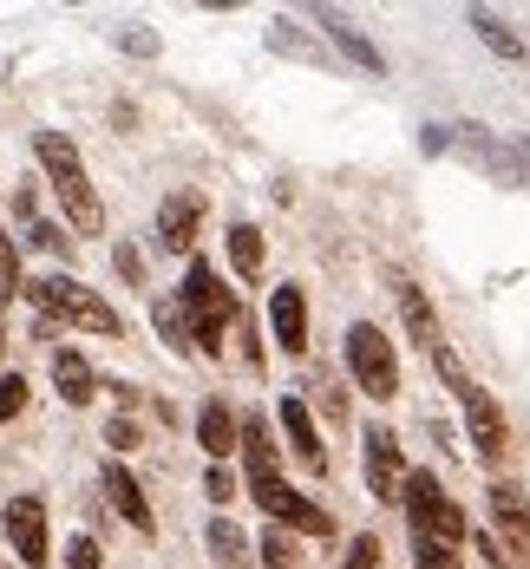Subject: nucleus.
<instances>
[{"instance_id": "f257e3e1", "label": "nucleus", "mask_w": 530, "mask_h": 569, "mask_svg": "<svg viewBox=\"0 0 530 569\" xmlns=\"http://www.w3.org/2000/svg\"><path fill=\"white\" fill-rule=\"evenodd\" d=\"M33 158H40L47 183H53L72 236H99V229H106V203H99V190H92V177H86V158L72 151V138H66V131H33Z\"/></svg>"}, {"instance_id": "f03ea898", "label": "nucleus", "mask_w": 530, "mask_h": 569, "mask_svg": "<svg viewBox=\"0 0 530 569\" xmlns=\"http://www.w3.org/2000/svg\"><path fill=\"white\" fill-rule=\"evenodd\" d=\"M177 308H183V321H190V341L197 353H223V335H230L236 321V295L223 288V276L203 262V256H190V269H183V288H177Z\"/></svg>"}, {"instance_id": "7ed1b4c3", "label": "nucleus", "mask_w": 530, "mask_h": 569, "mask_svg": "<svg viewBox=\"0 0 530 569\" xmlns=\"http://www.w3.org/2000/svg\"><path fill=\"white\" fill-rule=\"evenodd\" d=\"M27 301H33L47 321H66V328L106 335V341H112V335H124V315H118L99 288L72 282V276H40V282H27Z\"/></svg>"}, {"instance_id": "20e7f679", "label": "nucleus", "mask_w": 530, "mask_h": 569, "mask_svg": "<svg viewBox=\"0 0 530 569\" xmlns=\"http://www.w3.org/2000/svg\"><path fill=\"white\" fill-rule=\"evenodd\" d=\"M400 498H407V517H412V537H439V543H466V511L439 491V478L432 471H407V485H400Z\"/></svg>"}, {"instance_id": "39448f33", "label": "nucleus", "mask_w": 530, "mask_h": 569, "mask_svg": "<svg viewBox=\"0 0 530 569\" xmlns=\"http://www.w3.org/2000/svg\"><path fill=\"white\" fill-rule=\"evenodd\" d=\"M348 373L360 380V393L367 399H393L400 393V353H393V341H387L373 321H353L348 328Z\"/></svg>"}, {"instance_id": "423d86ee", "label": "nucleus", "mask_w": 530, "mask_h": 569, "mask_svg": "<svg viewBox=\"0 0 530 569\" xmlns=\"http://www.w3.org/2000/svg\"><path fill=\"white\" fill-rule=\"evenodd\" d=\"M446 151H459L471 171L498 177V183H524V171H518V151H511V144H498L484 124H446Z\"/></svg>"}, {"instance_id": "0eeeda50", "label": "nucleus", "mask_w": 530, "mask_h": 569, "mask_svg": "<svg viewBox=\"0 0 530 569\" xmlns=\"http://www.w3.org/2000/svg\"><path fill=\"white\" fill-rule=\"evenodd\" d=\"M0 537H7V550H20L27 569H40L53 557V543H47V505H40V498H13V505L0 511Z\"/></svg>"}, {"instance_id": "6e6552de", "label": "nucleus", "mask_w": 530, "mask_h": 569, "mask_svg": "<svg viewBox=\"0 0 530 569\" xmlns=\"http://www.w3.org/2000/svg\"><path fill=\"white\" fill-rule=\"evenodd\" d=\"M459 406H466V426H471V446L484 465H498V458L511 452V426H504V412H498V399L484 393V387H459Z\"/></svg>"}, {"instance_id": "1a4fd4ad", "label": "nucleus", "mask_w": 530, "mask_h": 569, "mask_svg": "<svg viewBox=\"0 0 530 569\" xmlns=\"http://www.w3.org/2000/svg\"><path fill=\"white\" fill-rule=\"evenodd\" d=\"M360 452H367V491H373L380 505H393V498H400V485H407L400 439H393L387 426H367V432H360Z\"/></svg>"}, {"instance_id": "9d476101", "label": "nucleus", "mask_w": 530, "mask_h": 569, "mask_svg": "<svg viewBox=\"0 0 530 569\" xmlns=\"http://www.w3.org/2000/svg\"><path fill=\"white\" fill-rule=\"evenodd\" d=\"M491 537H498L518 563H530V498L518 485H491Z\"/></svg>"}, {"instance_id": "9b49d317", "label": "nucleus", "mask_w": 530, "mask_h": 569, "mask_svg": "<svg viewBox=\"0 0 530 569\" xmlns=\"http://www.w3.org/2000/svg\"><path fill=\"white\" fill-rule=\"evenodd\" d=\"M99 485H106V498H112V511L124 517V523H131V530H138V537H151V530H158V511H151V498H144V485H138V478H131V471H124V465H106V478H99Z\"/></svg>"}, {"instance_id": "f8f14e48", "label": "nucleus", "mask_w": 530, "mask_h": 569, "mask_svg": "<svg viewBox=\"0 0 530 569\" xmlns=\"http://www.w3.org/2000/svg\"><path fill=\"white\" fill-rule=\"evenodd\" d=\"M276 419H282V432H289V452L301 458V471H328V446H321V432H314V419H308V406L294 393H282V406H276Z\"/></svg>"}, {"instance_id": "ddd939ff", "label": "nucleus", "mask_w": 530, "mask_h": 569, "mask_svg": "<svg viewBox=\"0 0 530 569\" xmlns=\"http://www.w3.org/2000/svg\"><path fill=\"white\" fill-rule=\"evenodd\" d=\"M197 223H203V197H197V190H171V197L158 203V242H164L171 256L197 242Z\"/></svg>"}, {"instance_id": "4468645a", "label": "nucleus", "mask_w": 530, "mask_h": 569, "mask_svg": "<svg viewBox=\"0 0 530 569\" xmlns=\"http://www.w3.org/2000/svg\"><path fill=\"white\" fill-rule=\"evenodd\" d=\"M269 328H276L282 353H308V301H301L294 282H282L276 295H269Z\"/></svg>"}, {"instance_id": "2eb2a0df", "label": "nucleus", "mask_w": 530, "mask_h": 569, "mask_svg": "<svg viewBox=\"0 0 530 569\" xmlns=\"http://www.w3.org/2000/svg\"><path fill=\"white\" fill-rule=\"evenodd\" d=\"M393 301H400V321H407L412 347H426V353H439V315H432V301H426V288L407 282V276H393Z\"/></svg>"}, {"instance_id": "dca6fc26", "label": "nucleus", "mask_w": 530, "mask_h": 569, "mask_svg": "<svg viewBox=\"0 0 530 569\" xmlns=\"http://www.w3.org/2000/svg\"><path fill=\"white\" fill-rule=\"evenodd\" d=\"M314 20H321V33H328V40H334V47H341V53H348L360 72H387V53H380V47H373V40L353 27L348 13H334V7H314Z\"/></svg>"}, {"instance_id": "f3484780", "label": "nucleus", "mask_w": 530, "mask_h": 569, "mask_svg": "<svg viewBox=\"0 0 530 569\" xmlns=\"http://www.w3.org/2000/svg\"><path fill=\"white\" fill-rule=\"evenodd\" d=\"M197 446L210 452V465H223L230 452H242V419H236L223 399H210V406L197 412Z\"/></svg>"}, {"instance_id": "a211bd4d", "label": "nucleus", "mask_w": 530, "mask_h": 569, "mask_svg": "<svg viewBox=\"0 0 530 569\" xmlns=\"http://www.w3.org/2000/svg\"><path fill=\"white\" fill-rule=\"evenodd\" d=\"M53 387L66 406H86V399L99 393V373H92V360L86 353H72V347H53Z\"/></svg>"}, {"instance_id": "6ab92c4d", "label": "nucleus", "mask_w": 530, "mask_h": 569, "mask_svg": "<svg viewBox=\"0 0 530 569\" xmlns=\"http://www.w3.org/2000/svg\"><path fill=\"white\" fill-rule=\"evenodd\" d=\"M466 20H471V33H478V40H484V47H491L498 59H511V66L524 59V40H518V33H511V27L498 20V13H484V7H471Z\"/></svg>"}, {"instance_id": "aec40b11", "label": "nucleus", "mask_w": 530, "mask_h": 569, "mask_svg": "<svg viewBox=\"0 0 530 569\" xmlns=\"http://www.w3.org/2000/svg\"><path fill=\"white\" fill-rule=\"evenodd\" d=\"M151 321H158V341L171 347V353H197L190 321H183V308H177V295H158V301H151Z\"/></svg>"}, {"instance_id": "412c9836", "label": "nucleus", "mask_w": 530, "mask_h": 569, "mask_svg": "<svg viewBox=\"0 0 530 569\" xmlns=\"http://www.w3.org/2000/svg\"><path fill=\"white\" fill-rule=\"evenodd\" d=\"M230 262L242 282H256L262 276V229L256 223H230Z\"/></svg>"}, {"instance_id": "4be33fe9", "label": "nucleus", "mask_w": 530, "mask_h": 569, "mask_svg": "<svg viewBox=\"0 0 530 569\" xmlns=\"http://www.w3.org/2000/svg\"><path fill=\"white\" fill-rule=\"evenodd\" d=\"M210 557L223 569H242L249 563V543H242V530H236L230 517H210Z\"/></svg>"}, {"instance_id": "5701e85b", "label": "nucleus", "mask_w": 530, "mask_h": 569, "mask_svg": "<svg viewBox=\"0 0 530 569\" xmlns=\"http://www.w3.org/2000/svg\"><path fill=\"white\" fill-rule=\"evenodd\" d=\"M269 47H276V53H289V59H321V47L301 33V20H289V13H276V20H269Z\"/></svg>"}, {"instance_id": "b1692460", "label": "nucleus", "mask_w": 530, "mask_h": 569, "mask_svg": "<svg viewBox=\"0 0 530 569\" xmlns=\"http://www.w3.org/2000/svg\"><path fill=\"white\" fill-rule=\"evenodd\" d=\"M112 47H118V53H131V59H158L164 40H158L144 20H124V27H112Z\"/></svg>"}, {"instance_id": "393cba45", "label": "nucleus", "mask_w": 530, "mask_h": 569, "mask_svg": "<svg viewBox=\"0 0 530 569\" xmlns=\"http://www.w3.org/2000/svg\"><path fill=\"white\" fill-rule=\"evenodd\" d=\"M20 295H27V282H20V242L0 229V308L20 301Z\"/></svg>"}, {"instance_id": "a878e982", "label": "nucleus", "mask_w": 530, "mask_h": 569, "mask_svg": "<svg viewBox=\"0 0 530 569\" xmlns=\"http://www.w3.org/2000/svg\"><path fill=\"white\" fill-rule=\"evenodd\" d=\"M256 550H262V569H294V537L282 530V523H269Z\"/></svg>"}, {"instance_id": "bb28decb", "label": "nucleus", "mask_w": 530, "mask_h": 569, "mask_svg": "<svg viewBox=\"0 0 530 569\" xmlns=\"http://www.w3.org/2000/svg\"><path fill=\"white\" fill-rule=\"evenodd\" d=\"M27 399H33L27 373H0V426H7V419H20V412H27Z\"/></svg>"}, {"instance_id": "cd10ccee", "label": "nucleus", "mask_w": 530, "mask_h": 569, "mask_svg": "<svg viewBox=\"0 0 530 569\" xmlns=\"http://www.w3.org/2000/svg\"><path fill=\"white\" fill-rule=\"evenodd\" d=\"M412 557H419V569H459V550L439 537H412Z\"/></svg>"}, {"instance_id": "c85d7f7f", "label": "nucleus", "mask_w": 530, "mask_h": 569, "mask_svg": "<svg viewBox=\"0 0 530 569\" xmlns=\"http://www.w3.org/2000/svg\"><path fill=\"white\" fill-rule=\"evenodd\" d=\"M341 569H380V537L360 530V537L348 543V557H341Z\"/></svg>"}, {"instance_id": "c756f323", "label": "nucleus", "mask_w": 530, "mask_h": 569, "mask_svg": "<svg viewBox=\"0 0 530 569\" xmlns=\"http://www.w3.org/2000/svg\"><path fill=\"white\" fill-rule=\"evenodd\" d=\"M66 569H106L99 537H72V543H66Z\"/></svg>"}, {"instance_id": "7c9ffc66", "label": "nucleus", "mask_w": 530, "mask_h": 569, "mask_svg": "<svg viewBox=\"0 0 530 569\" xmlns=\"http://www.w3.org/2000/svg\"><path fill=\"white\" fill-rule=\"evenodd\" d=\"M112 269L131 288H144V256H138V242H118V249H112Z\"/></svg>"}, {"instance_id": "2f4dec72", "label": "nucleus", "mask_w": 530, "mask_h": 569, "mask_svg": "<svg viewBox=\"0 0 530 569\" xmlns=\"http://www.w3.org/2000/svg\"><path fill=\"white\" fill-rule=\"evenodd\" d=\"M106 446H112V452H131V446H138V419H131V412L106 419Z\"/></svg>"}, {"instance_id": "473e14b6", "label": "nucleus", "mask_w": 530, "mask_h": 569, "mask_svg": "<svg viewBox=\"0 0 530 569\" xmlns=\"http://www.w3.org/2000/svg\"><path fill=\"white\" fill-rule=\"evenodd\" d=\"M27 242H33V249H47V256H66V229L40 223V217H33V229H27Z\"/></svg>"}, {"instance_id": "72a5a7b5", "label": "nucleus", "mask_w": 530, "mask_h": 569, "mask_svg": "<svg viewBox=\"0 0 530 569\" xmlns=\"http://www.w3.org/2000/svg\"><path fill=\"white\" fill-rule=\"evenodd\" d=\"M203 491H210V505H236V478H230V465H210Z\"/></svg>"}, {"instance_id": "f704fd0d", "label": "nucleus", "mask_w": 530, "mask_h": 569, "mask_svg": "<svg viewBox=\"0 0 530 569\" xmlns=\"http://www.w3.org/2000/svg\"><path fill=\"white\" fill-rule=\"evenodd\" d=\"M511 151H518V171L530 177V138H518V144H511Z\"/></svg>"}, {"instance_id": "c9c22d12", "label": "nucleus", "mask_w": 530, "mask_h": 569, "mask_svg": "<svg viewBox=\"0 0 530 569\" xmlns=\"http://www.w3.org/2000/svg\"><path fill=\"white\" fill-rule=\"evenodd\" d=\"M0 72H13V59H7V53H0Z\"/></svg>"}, {"instance_id": "e433bc0d", "label": "nucleus", "mask_w": 530, "mask_h": 569, "mask_svg": "<svg viewBox=\"0 0 530 569\" xmlns=\"http://www.w3.org/2000/svg\"><path fill=\"white\" fill-rule=\"evenodd\" d=\"M0 353H7V335H0Z\"/></svg>"}, {"instance_id": "4c0bfd02", "label": "nucleus", "mask_w": 530, "mask_h": 569, "mask_svg": "<svg viewBox=\"0 0 530 569\" xmlns=\"http://www.w3.org/2000/svg\"><path fill=\"white\" fill-rule=\"evenodd\" d=\"M0 569H7V563H0Z\"/></svg>"}]
</instances>
